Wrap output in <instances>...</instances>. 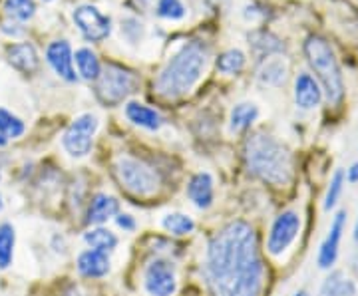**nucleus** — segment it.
<instances>
[{
  "label": "nucleus",
  "instance_id": "obj_1",
  "mask_svg": "<svg viewBox=\"0 0 358 296\" xmlns=\"http://www.w3.org/2000/svg\"><path fill=\"white\" fill-rule=\"evenodd\" d=\"M203 274L213 296H259L265 283V265L255 229L235 221L209 241Z\"/></svg>",
  "mask_w": 358,
  "mask_h": 296
},
{
  "label": "nucleus",
  "instance_id": "obj_2",
  "mask_svg": "<svg viewBox=\"0 0 358 296\" xmlns=\"http://www.w3.org/2000/svg\"><path fill=\"white\" fill-rule=\"evenodd\" d=\"M245 161L249 173L268 185L282 187L293 179L291 151L267 133H253L245 142Z\"/></svg>",
  "mask_w": 358,
  "mask_h": 296
},
{
  "label": "nucleus",
  "instance_id": "obj_3",
  "mask_svg": "<svg viewBox=\"0 0 358 296\" xmlns=\"http://www.w3.org/2000/svg\"><path fill=\"white\" fill-rule=\"evenodd\" d=\"M209 48L203 42L193 40L185 44L181 50L169 60V64L162 70L159 77L155 80V90L164 98H179L192 90L201 77L207 64Z\"/></svg>",
  "mask_w": 358,
  "mask_h": 296
},
{
  "label": "nucleus",
  "instance_id": "obj_4",
  "mask_svg": "<svg viewBox=\"0 0 358 296\" xmlns=\"http://www.w3.org/2000/svg\"><path fill=\"white\" fill-rule=\"evenodd\" d=\"M305 54L313 72L320 80L327 100L331 103H341L345 98V82L341 74V66L336 62L333 46L329 44V40L322 38L319 34L308 36L305 42Z\"/></svg>",
  "mask_w": 358,
  "mask_h": 296
},
{
  "label": "nucleus",
  "instance_id": "obj_5",
  "mask_svg": "<svg viewBox=\"0 0 358 296\" xmlns=\"http://www.w3.org/2000/svg\"><path fill=\"white\" fill-rule=\"evenodd\" d=\"M115 177L122 183V187L138 197H150L159 187V177L154 169L148 168L138 159L131 157H120L115 161Z\"/></svg>",
  "mask_w": 358,
  "mask_h": 296
},
{
  "label": "nucleus",
  "instance_id": "obj_6",
  "mask_svg": "<svg viewBox=\"0 0 358 296\" xmlns=\"http://www.w3.org/2000/svg\"><path fill=\"white\" fill-rule=\"evenodd\" d=\"M134 86H136V76L131 72L115 64H108L103 70H100L96 94L102 103L115 105L128 98L134 91Z\"/></svg>",
  "mask_w": 358,
  "mask_h": 296
},
{
  "label": "nucleus",
  "instance_id": "obj_7",
  "mask_svg": "<svg viewBox=\"0 0 358 296\" xmlns=\"http://www.w3.org/2000/svg\"><path fill=\"white\" fill-rule=\"evenodd\" d=\"M299 232H301V215L296 211H282L281 215L273 221L271 231H268V255H273V257L282 255L289 246L293 245Z\"/></svg>",
  "mask_w": 358,
  "mask_h": 296
},
{
  "label": "nucleus",
  "instance_id": "obj_8",
  "mask_svg": "<svg viewBox=\"0 0 358 296\" xmlns=\"http://www.w3.org/2000/svg\"><path fill=\"white\" fill-rule=\"evenodd\" d=\"M98 129V119L92 114H84V116L76 117L72 121V126L68 128L64 133V147L66 151L74 157H84L90 154L92 149V135Z\"/></svg>",
  "mask_w": 358,
  "mask_h": 296
},
{
  "label": "nucleus",
  "instance_id": "obj_9",
  "mask_svg": "<svg viewBox=\"0 0 358 296\" xmlns=\"http://www.w3.org/2000/svg\"><path fill=\"white\" fill-rule=\"evenodd\" d=\"M143 286L150 296H171L176 293V271L166 258L152 260L143 272Z\"/></svg>",
  "mask_w": 358,
  "mask_h": 296
},
{
  "label": "nucleus",
  "instance_id": "obj_10",
  "mask_svg": "<svg viewBox=\"0 0 358 296\" xmlns=\"http://www.w3.org/2000/svg\"><path fill=\"white\" fill-rule=\"evenodd\" d=\"M74 22L80 28V32L84 34V38L90 42H100L108 38L112 32V22L108 16H103L96 6H80L74 13Z\"/></svg>",
  "mask_w": 358,
  "mask_h": 296
},
{
  "label": "nucleus",
  "instance_id": "obj_11",
  "mask_svg": "<svg viewBox=\"0 0 358 296\" xmlns=\"http://www.w3.org/2000/svg\"><path fill=\"white\" fill-rule=\"evenodd\" d=\"M346 225V211H338L334 215L333 223H331V231L327 235L324 243L320 245L319 251V267L320 269H331L336 257H338V246H341V239H343V232H345Z\"/></svg>",
  "mask_w": 358,
  "mask_h": 296
},
{
  "label": "nucleus",
  "instance_id": "obj_12",
  "mask_svg": "<svg viewBox=\"0 0 358 296\" xmlns=\"http://www.w3.org/2000/svg\"><path fill=\"white\" fill-rule=\"evenodd\" d=\"M48 64L54 68V72L60 77H64L66 82H76V72L72 68V50L70 44L66 40H56L52 42L46 50Z\"/></svg>",
  "mask_w": 358,
  "mask_h": 296
},
{
  "label": "nucleus",
  "instance_id": "obj_13",
  "mask_svg": "<svg viewBox=\"0 0 358 296\" xmlns=\"http://www.w3.org/2000/svg\"><path fill=\"white\" fill-rule=\"evenodd\" d=\"M322 100V90L319 82L310 74H299L294 82V102L301 110H315Z\"/></svg>",
  "mask_w": 358,
  "mask_h": 296
},
{
  "label": "nucleus",
  "instance_id": "obj_14",
  "mask_svg": "<svg viewBox=\"0 0 358 296\" xmlns=\"http://www.w3.org/2000/svg\"><path fill=\"white\" fill-rule=\"evenodd\" d=\"M78 271L80 274L88 276V279H100L103 274H108L110 271V258L108 253L102 251H84L80 257H78Z\"/></svg>",
  "mask_w": 358,
  "mask_h": 296
},
{
  "label": "nucleus",
  "instance_id": "obj_15",
  "mask_svg": "<svg viewBox=\"0 0 358 296\" xmlns=\"http://www.w3.org/2000/svg\"><path fill=\"white\" fill-rule=\"evenodd\" d=\"M8 62L22 74H32L38 70V54L32 44H14L8 48Z\"/></svg>",
  "mask_w": 358,
  "mask_h": 296
},
{
  "label": "nucleus",
  "instance_id": "obj_16",
  "mask_svg": "<svg viewBox=\"0 0 358 296\" xmlns=\"http://www.w3.org/2000/svg\"><path fill=\"white\" fill-rule=\"evenodd\" d=\"M187 195L192 199L195 207L207 209L213 203V179L209 173H197L193 175L189 185H187Z\"/></svg>",
  "mask_w": 358,
  "mask_h": 296
},
{
  "label": "nucleus",
  "instance_id": "obj_17",
  "mask_svg": "<svg viewBox=\"0 0 358 296\" xmlns=\"http://www.w3.org/2000/svg\"><path fill=\"white\" fill-rule=\"evenodd\" d=\"M117 209H120V203H117L115 197H110L106 193L96 195L88 207V223L90 225L106 223L110 217L117 215Z\"/></svg>",
  "mask_w": 358,
  "mask_h": 296
},
{
  "label": "nucleus",
  "instance_id": "obj_18",
  "mask_svg": "<svg viewBox=\"0 0 358 296\" xmlns=\"http://www.w3.org/2000/svg\"><path fill=\"white\" fill-rule=\"evenodd\" d=\"M126 114H128L129 121H134L136 126H140V128L145 129H155L162 128V124H164V119L162 116L152 110V108H148V105H143V103L138 102H129L128 108H126Z\"/></svg>",
  "mask_w": 358,
  "mask_h": 296
},
{
  "label": "nucleus",
  "instance_id": "obj_19",
  "mask_svg": "<svg viewBox=\"0 0 358 296\" xmlns=\"http://www.w3.org/2000/svg\"><path fill=\"white\" fill-rule=\"evenodd\" d=\"M320 296H357V284L345 279L341 271H334L320 286Z\"/></svg>",
  "mask_w": 358,
  "mask_h": 296
},
{
  "label": "nucleus",
  "instance_id": "obj_20",
  "mask_svg": "<svg viewBox=\"0 0 358 296\" xmlns=\"http://www.w3.org/2000/svg\"><path fill=\"white\" fill-rule=\"evenodd\" d=\"M257 77L265 86H281L282 82L287 80V64L279 58H271L259 68Z\"/></svg>",
  "mask_w": 358,
  "mask_h": 296
},
{
  "label": "nucleus",
  "instance_id": "obj_21",
  "mask_svg": "<svg viewBox=\"0 0 358 296\" xmlns=\"http://www.w3.org/2000/svg\"><path fill=\"white\" fill-rule=\"evenodd\" d=\"M249 44L255 48L259 54H275V52L285 50V44L277 38L275 34H271L267 30H257L249 36Z\"/></svg>",
  "mask_w": 358,
  "mask_h": 296
},
{
  "label": "nucleus",
  "instance_id": "obj_22",
  "mask_svg": "<svg viewBox=\"0 0 358 296\" xmlns=\"http://www.w3.org/2000/svg\"><path fill=\"white\" fill-rule=\"evenodd\" d=\"M259 116V110L253 103H239L231 112V129L233 131H243L247 129Z\"/></svg>",
  "mask_w": 358,
  "mask_h": 296
},
{
  "label": "nucleus",
  "instance_id": "obj_23",
  "mask_svg": "<svg viewBox=\"0 0 358 296\" xmlns=\"http://www.w3.org/2000/svg\"><path fill=\"white\" fill-rule=\"evenodd\" d=\"M84 241H86V245L90 249L102 251V253H108V251H112L117 245L115 235L112 231H108V229H92V231L84 235Z\"/></svg>",
  "mask_w": 358,
  "mask_h": 296
},
{
  "label": "nucleus",
  "instance_id": "obj_24",
  "mask_svg": "<svg viewBox=\"0 0 358 296\" xmlns=\"http://www.w3.org/2000/svg\"><path fill=\"white\" fill-rule=\"evenodd\" d=\"M76 64L84 80H98L100 76V62L98 56L88 48H80L76 52Z\"/></svg>",
  "mask_w": 358,
  "mask_h": 296
},
{
  "label": "nucleus",
  "instance_id": "obj_25",
  "mask_svg": "<svg viewBox=\"0 0 358 296\" xmlns=\"http://www.w3.org/2000/svg\"><path fill=\"white\" fill-rule=\"evenodd\" d=\"M14 241H16V237H14L13 225H8V223L0 225V269L10 267L14 253Z\"/></svg>",
  "mask_w": 358,
  "mask_h": 296
},
{
  "label": "nucleus",
  "instance_id": "obj_26",
  "mask_svg": "<svg viewBox=\"0 0 358 296\" xmlns=\"http://www.w3.org/2000/svg\"><path fill=\"white\" fill-rule=\"evenodd\" d=\"M24 133V124L20 117L13 116L6 110H0V135L2 138H20Z\"/></svg>",
  "mask_w": 358,
  "mask_h": 296
},
{
  "label": "nucleus",
  "instance_id": "obj_27",
  "mask_svg": "<svg viewBox=\"0 0 358 296\" xmlns=\"http://www.w3.org/2000/svg\"><path fill=\"white\" fill-rule=\"evenodd\" d=\"M245 66V54L241 50H229L217 58V70L225 74H237Z\"/></svg>",
  "mask_w": 358,
  "mask_h": 296
},
{
  "label": "nucleus",
  "instance_id": "obj_28",
  "mask_svg": "<svg viewBox=\"0 0 358 296\" xmlns=\"http://www.w3.org/2000/svg\"><path fill=\"white\" fill-rule=\"evenodd\" d=\"M4 10L16 20H28L36 10L34 0H4Z\"/></svg>",
  "mask_w": 358,
  "mask_h": 296
},
{
  "label": "nucleus",
  "instance_id": "obj_29",
  "mask_svg": "<svg viewBox=\"0 0 358 296\" xmlns=\"http://www.w3.org/2000/svg\"><path fill=\"white\" fill-rule=\"evenodd\" d=\"M164 227L171 235H187L195 229V223L183 213H171L164 219Z\"/></svg>",
  "mask_w": 358,
  "mask_h": 296
},
{
  "label": "nucleus",
  "instance_id": "obj_30",
  "mask_svg": "<svg viewBox=\"0 0 358 296\" xmlns=\"http://www.w3.org/2000/svg\"><path fill=\"white\" fill-rule=\"evenodd\" d=\"M343 187H345V173L343 171H336L331 179V185H329V191H327V197H324V209L331 211L336 207L341 195H343Z\"/></svg>",
  "mask_w": 358,
  "mask_h": 296
},
{
  "label": "nucleus",
  "instance_id": "obj_31",
  "mask_svg": "<svg viewBox=\"0 0 358 296\" xmlns=\"http://www.w3.org/2000/svg\"><path fill=\"white\" fill-rule=\"evenodd\" d=\"M157 14L162 18H169V20H179L185 16V8L181 4V0H159L157 2Z\"/></svg>",
  "mask_w": 358,
  "mask_h": 296
},
{
  "label": "nucleus",
  "instance_id": "obj_32",
  "mask_svg": "<svg viewBox=\"0 0 358 296\" xmlns=\"http://www.w3.org/2000/svg\"><path fill=\"white\" fill-rule=\"evenodd\" d=\"M115 223H117V227H122L124 231H134L136 229V221L131 215H117L115 217Z\"/></svg>",
  "mask_w": 358,
  "mask_h": 296
},
{
  "label": "nucleus",
  "instance_id": "obj_33",
  "mask_svg": "<svg viewBox=\"0 0 358 296\" xmlns=\"http://www.w3.org/2000/svg\"><path fill=\"white\" fill-rule=\"evenodd\" d=\"M346 181L348 183H358V161L352 163L350 169H346Z\"/></svg>",
  "mask_w": 358,
  "mask_h": 296
},
{
  "label": "nucleus",
  "instance_id": "obj_34",
  "mask_svg": "<svg viewBox=\"0 0 358 296\" xmlns=\"http://www.w3.org/2000/svg\"><path fill=\"white\" fill-rule=\"evenodd\" d=\"M352 237H355V243L358 245V219H357V225H355V235H352Z\"/></svg>",
  "mask_w": 358,
  "mask_h": 296
},
{
  "label": "nucleus",
  "instance_id": "obj_35",
  "mask_svg": "<svg viewBox=\"0 0 358 296\" xmlns=\"http://www.w3.org/2000/svg\"><path fill=\"white\" fill-rule=\"evenodd\" d=\"M294 296H308V293H307V290H299V293H296Z\"/></svg>",
  "mask_w": 358,
  "mask_h": 296
},
{
  "label": "nucleus",
  "instance_id": "obj_36",
  "mask_svg": "<svg viewBox=\"0 0 358 296\" xmlns=\"http://www.w3.org/2000/svg\"><path fill=\"white\" fill-rule=\"evenodd\" d=\"M2 145H6V138H2V135H0V147H2Z\"/></svg>",
  "mask_w": 358,
  "mask_h": 296
},
{
  "label": "nucleus",
  "instance_id": "obj_37",
  "mask_svg": "<svg viewBox=\"0 0 358 296\" xmlns=\"http://www.w3.org/2000/svg\"><path fill=\"white\" fill-rule=\"evenodd\" d=\"M4 209V201H2V195H0V211Z\"/></svg>",
  "mask_w": 358,
  "mask_h": 296
}]
</instances>
